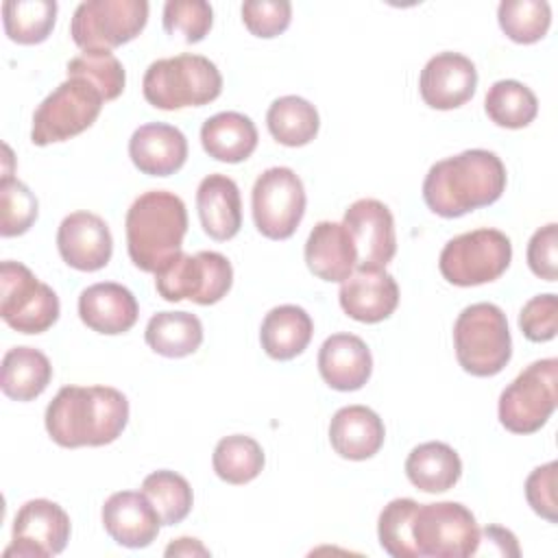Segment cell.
Here are the masks:
<instances>
[{
	"instance_id": "6da1fadb",
	"label": "cell",
	"mask_w": 558,
	"mask_h": 558,
	"mask_svg": "<svg viewBox=\"0 0 558 558\" xmlns=\"http://www.w3.org/2000/svg\"><path fill=\"white\" fill-rule=\"evenodd\" d=\"M44 421L59 447H102L124 432L129 401L111 386H63L48 403Z\"/></svg>"
},
{
	"instance_id": "7a4b0ae2",
	"label": "cell",
	"mask_w": 558,
	"mask_h": 558,
	"mask_svg": "<svg viewBox=\"0 0 558 558\" xmlns=\"http://www.w3.org/2000/svg\"><path fill=\"white\" fill-rule=\"evenodd\" d=\"M506 190V166L484 148L436 161L423 181L425 205L442 218H460L473 209L493 205Z\"/></svg>"
},
{
	"instance_id": "3957f363",
	"label": "cell",
	"mask_w": 558,
	"mask_h": 558,
	"mask_svg": "<svg viewBox=\"0 0 558 558\" xmlns=\"http://www.w3.org/2000/svg\"><path fill=\"white\" fill-rule=\"evenodd\" d=\"M124 231L131 262L155 275L181 253L187 231L185 203L168 190L144 192L131 203Z\"/></svg>"
},
{
	"instance_id": "277c9868",
	"label": "cell",
	"mask_w": 558,
	"mask_h": 558,
	"mask_svg": "<svg viewBox=\"0 0 558 558\" xmlns=\"http://www.w3.org/2000/svg\"><path fill=\"white\" fill-rule=\"evenodd\" d=\"M142 92L155 109L203 107L220 96L222 76L207 57L185 52L153 61L144 72Z\"/></svg>"
},
{
	"instance_id": "5b68a950",
	"label": "cell",
	"mask_w": 558,
	"mask_h": 558,
	"mask_svg": "<svg viewBox=\"0 0 558 558\" xmlns=\"http://www.w3.org/2000/svg\"><path fill=\"white\" fill-rule=\"evenodd\" d=\"M453 349L458 364L475 377H493L512 357L508 318L495 303H473L453 323Z\"/></svg>"
},
{
	"instance_id": "8992f818",
	"label": "cell",
	"mask_w": 558,
	"mask_h": 558,
	"mask_svg": "<svg viewBox=\"0 0 558 558\" xmlns=\"http://www.w3.org/2000/svg\"><path fill=\"white\" fill-rule=\"evenodd\" d=\"M105 105L102 94L85 78L68 76L35 109L31 142L48 146L87 131Z\"/></svg>"
},
{
	"instance_id": "52a82bcc",
	"label": "cell",
	"mask_w": 558,
	"mask_h": 558,
	"mask_svg": "<svg viewBox=\"0 0 558 558\" xmlns=\"http://www.w3.org/2000/svg\"><path fill=\"white\" fill-rule=\"evenodd\" d=\"M558 360L545 357L525 366L499 395V423L512 434L538 432L558 403Z\"/></svg>"
},
{
	"instance_id": "ba28073f",
	"label": "cell",
	"mask_w": 558,
	"mask_h": 558,
	"mask_svg": "<svg viewBox=\"0 0 558 558\" xmlns=\"http://www.w3.org/2000/svg\"><path fill=\"white\" fill-rule=\"evenodd\" d=\"M512 259L510 238L499 229H475L451 238L438 257L440 275L460 288L499 279Z\"/></svg>"
},
{
	"instance_id": "9c48e42d",
	"label": "cell",
	"mask_w": 558,
	"mask_h": 558,
	"mask_svg": "<svg viewBox=\"0 0 558 558\" xmlns=\"http://www.w3.org/2000/svg\"><path fill=\"white\" fill-rule=\"evenodd\" d=\"M412 543L416 556L469 558L480 545L473 512L458 501L418 504L412 514Z\"/></svg>"
},
{
	"instance_id": "30bf717a",
	"label": "cell",
	"mask_w": 558,
	"mask_h": 558,
	"mask_svg": "<svg viewBox=\"0 0 558 558\" xmlns=\"http://www.w3.org/2000/svg\"><path fill=\"white\" fill-rule=\"evenodd\" d=\"M231 262L216 251H198L196 255L181 251L155 272V288L170 303L190 299L198 305H214L231 290Z\"/></svg>"
},
{
	"instance_id": "8fae6325",
	"label": "cell",
	"mask_w": 558,
	"mask_h": 558,
	"mask_svg": "<svg viewBox=\"0 0 558 558\" xmlns=\"http://www.w3.org/2000/svg\"><path fill=\"white\" fill-rule=\"evenodd\" d=\"M148 22L146 0H85L76 7L70 35L83 52L113 50L135 39Z\"/></svg>"
},
{
	"instance_id": "7c38bea8",
	"label": "cell",
	"mask_w": 558,
	"mask_h": 558,
	"mask_svg": "<svg viewBox=\"0 0 558 558\" xmlns=\"http://www.w3.org/2000/svg\"><path fill=\"white\" fill-rule=\"evenodd\" d=\"M57 292L39 281L22 262L4 259L0 266V316L20 333H44L59 318Z\"/></svg>"
},
{
	"instance_id": "4fadbf2b",
	"label": "cell",
	"mask_w": 558,
	"mask_h": 558,
	"mask_svg": "<svg viewBox=\"0 0 558 558\" xmlns=\"http://www.w3.org/2000/svg\"><path fill=\"white\" fill-rule=\"evenodd\" d=\"M305 187L292 168L275 166L264 170L251 192L253 222L268 240H288L305 214Z\"/></svg>"
},
{
	"instance_id": "5bb4252c",
	"label": "cell",
	"mask_w": 558,
	"mask_h": 558,
	"mask_svg": "<svg viewBox=\"0 0 558 558\" xmlns=\"http://www.w3.org/2000/svg\"><path fill=\"white\" fill-rule=\"evenodd\" d=\"M70 517L50 499L26 501L15 519L11 532V545L4 549V558H50L65 549L70 541Z\"/></svg>"
},
{
	"instance_id": "9a60e30c",
	"label": "cell",
	"mask_w": 558,
	"mask_h": 558,
	"mask_svg": "<svg viewBox=\"0 0 558 558\" xmlns=\"http://www.w3.org/2000/svg\"><path fill=\"white\" fill-rule=\"evenodd\" d=\"M342 225L357 251L355 268H386L397 253L395 218L377 198H360L344 211Z\"/></svg>"
},
{
	"instance_id": "2e32d148",
	"label": "cell",
	"mask_w": 558,
	"mask_h": 558,
	"mask_svg": "<svg viewBox=\"0 0 558 558\" xmlns=\"http://www.w3.org/2000/svg\"><path fill=\"white\" fill-rule=\"evenodd\" d=\"M477 87L475 63L460 52H438L421 70L418 92L427 107L449 111L473 98Z\"/></svg>"
},
{
	"instance_id": "e0dca14e",
	"label": "cell",
	"mask_w": 558,
	"mask_h": 558,
	"mask_svg": "<svg viewBox=\"0 0 558 558\" xmlns=\"http://www.w3.org/2000/svg\"><path fill=\"white\" fill-rule=\"evenodd\" d=\"M57 248L70 268L94 272L109 264L113 238L100 216L92 211H74L65 216L57 229Z\"/></svg>"
},
{
	"instance_id": "ac0fdd59",
	"label": "cell",
	"mask_w": 558,
	"mask_h": 558,
	"mask_svg": "<svg viewBox=\"0 0 558 558\" xmlns=\"http://www.w3.org/2000/svg\"><path fill=\"white\" fill-rule=\"evenodd\" d=\"M340 307L357 323H381L399 305V286L386 268H355L342 281Z\"/></svg>"
},
{
	"instance_id": "d6986e66",
	"label": "cell",
	"mask_w": 558,
	"mask_h": 558,
	"mask_svg": "<svg viewBox=\"0 0 558 558\" xmlns=\"http://www.w3.org/2000/svg\"><path fill=\"white\" fill-rule=\"evenodd\" d=\"M100 517L105 532L118 545L131 549L148 547L157 538L161 527L153 504L142 490H118L109 495Z\"/></svg>"
},
{
	"instance_id": "ffe728a7",
	"label": "cell",
	"mask_w": 558,
	"mask_h": 558,
	"mask_svg": "<svg viewBox=\"0 0 558 558\" xmlns=\"http://www.w3.org/2000/svg\"><path fill=\"white\" fill-rule=\"evenodd\" d=\"M129 157L142 174L170 177L179 172L187 159V140L172 124L148 122L133 131Z\"/></svg>"
},
{
	"instance_id": "44dd1931",
	"label": "cell",
	"mask_w": 558,
	"mask_h": 558,
	"mask_svg": "<svg viewBox=\"0 0 558 558\" xmlns=\"http://www.w3.org/2000/svg\"><path fill=\"white\" fill-rule=\"evenodd\" d=\"M318 373L333 390H360L373 373L371 349L360 336L333 333L318 349Z\"/></svg>"
},
{
	"instance_id": "7402d4cb",
	"label": "cell",
	"mask_w": 558,
	"mask_h": 558,
	"mask_svg": "<svg viewBox=\"0 0 558 558\" xmlns=\"http://www.w3.org/2000/svg\"><path fill=\"white\" fill-rule=\"evenodd\" d=\"M78 316L92 331L118 336L137 323L140 307L129 288L116 281H100L81 292Z\"/></svg>"
},
{
	"instance_id": "603a6c76",
	"label": "cell",
	"mask_w": 558,
	"mask_h": 558,
	"mask_svg": "<svg viewBox=\"0 0 558 558\" xmlns=\"http://www.w3.org/2000/svg\"><path fill=\"white\" fill-rule=\"evenodd\" d=\"M305 264L323 281H344L357 266V251L342 222L320 220L307 235Z\"/></svg>"
},
{
	"instance_id": "cb8c5ba5",
	"label": "cell",
	"mask_w": 558,
	"mask_h": 558,
	"mask_svg": "<svg viewBox=\"0 0 558 558\" xmlns=\"http://www.w3.org/2000/svg\"><path fill=\"white\" fill-rule=\"evenodd\" d=\"M196 209L203 231L218 242L231 240L242 227L238 183L227 174H207L196 190Z\"/></svg>"
},
{
	"instance_id": "d4e9b609",
	"label": "cell",
	"mask_w": 558,
	"mask_h": 558,
	"mask_svg": "<svg viewBox=\"0 0 558 558\" xmlns=\"http://www.w3.org/2000/svg\"><path fill=\"white\" fill-rule=\"evenodd\" d=\"M386 438V427L379 414L366 405H344L329 423V442L344 460L373 458Z\"/></svg>"
},
{
	"instance_id": "484cf974",
	"label": "cell",
	"mask_w": 558,
	"mask_h": 558,
	"mask_svg": "<svg viewBox=\"0 0 558 558\" xmlns=\"http://www.w3.org/2000/svg\"><path fill=\"white\" fill-rule=\"evenodd\" d=\"M253 120L238 111H220L201 126V144L209 157L222 163H240L257 148Z\"/></svg>"
},
{
	"instance_id": "4316f807",
	"label": "cell",
	"mask_w": 558,
	"mask_h": 558,
	"mask_svg": "<svg viewBox=\"0 0 558 558\" xmlns=\"http://www.w3.org/2000/svg\"><path fill=\"white\" fill-rule=\"evenodd\" d=\"M314 333L312 316L299 305H277L272 307L259 327L262 349L279 362L301 355Z\"/></svg>"
},
{
	"instance_id": "83f0119b",
	"label": "cell",
	"mask_w": 558,
	"mask_h": 558,
	"mask_svg": "<svg viewBox=\"0 0 558 558\" xmlns=\"http://www.w3.org/2000/svg\"><path fill=\"white\" fill-rule=\"evenodd\" d=\"M405 475L423 493H445L458 484L462 460L447 442L429 440L410 451Z\"/></svg>"
},
{
	"instance_id": "f1b7e54d",
	"label": "cell",
	"mask_w": 558,
	"mask_h": 558,
	"mask_svg": "<svg viewBox=\"0 0 558 558\" xmlns=\"http://www.w3.org/2000/svg\"><path fill=\"white\" fill-rule=\"evenodd\" d=\"M52 379L50 360L35 347H13L0 366V388L13 401L37 399Z\"/></svg>"
},
{
	"instance_id": "f546056e",
	"label": "cell",
	"mask_w": 558,
	"mask_h": 558,
	"mask_svg": "<svg viewBox=\"0 0 558 558\" xmlns=\"http://www.w3.org/2000/svg\"><path fill=\"white\" fill-rule=\"evenodd\" d=\"M144 340L163 357H185L203 344V323L190 312H159L150 316Z\"/></svg>"
},
{
	"instance_id": "4dcf8cb0",
	"label": "cell",
	"mask_w": 558,
	"mask_h": 558,
	"mask_svg": "<svg viewBox=\"0 0 558 558\" xmlns=\"http://www.w3.org/2000/svg\"><path fill=\"white\" fill-rule=\"evenodd\" d=\"M270 135L290 148L305 146L318 135L320 118L316 107L301 96L277 98L266 113Z\"/></svg>"
},
{
	"instance_id": "1f68e13d",
	"label": "cell",
	"mask_w": 558,
	"mask_h": 558,
	"mask_svg": "<svg viewBox=\"0 0 558 558\" xmlns=\"http://www.w3.org/2000/svg\"><path fill=\"white\" fill-rule=\"evenodd\" d=\"M57 22L54 0H7L2 2V24L11 41L22 46L48 39Z\"/></svg>"
},
{
	"instance_id": "d6a6232c",
	"label": "cell",
	"mask_w": 558,
	"mask_h": 558,
	"mask_svg": "<svg viewBox=\"0 0 558 558\" xmlns=\"http://www.w3.org/2000/svg\"><path fill=\"white\" fill-rule=\"evenodd\" d=\"M264 462L266 458L262 445L244 434H231L220 438L211 456L214 473L222 482L235 486L253 482L262 473Z\"/></svg>"
},
{
	"instance_id": "836d02e7",
	"label": "cell",
	"mask_w": 558,
	"mask_h": 558,
	"mask_svg": "<svg viewBox=\"0 0 558 558\" xmlns=\"http://www.w3.org/2000/svg\"><path fill=\"white\" fill-rule=\"evenodd\" d=\"M484 109H486V116L497 126L523 129L536 118L538 100L527 85L514 78H504L493 83L490 89L486 92Z\"/></svg>"
},
{
	"instance_id": "e575fe53",
	"label": "cell",
	"mask_w": 558,
	"mask_h": 558,
	"mask_svg": "<svg viewBox=\"0 0 558 558\" xmlns=\"http://www.w3.org/2000/svg\"><path fill=\"white\" fill-rule=\"evenodd\" d=\"M142 493L153 504L161 525L181 523L190 514L194 504L192 486L187 484V480L168 469L146 475L142 482Z\"/></svg>"
},
{
	"instance_id": "d590c367",
	"label": "cell",
	"mask_w": 558,
	"mask_h": 558,
	"mask_svg": "<svg viewBox=\"0 0 558 558\" xmlns=\"http://www.w3.org/2000/svg\"><path fill=\"white\" fill-rule=\"evenodd\" d=\"M497 20L512 41L534 44L549 31L551 9L545 0H504L499 2Z\"/></svg>"
},
{
	"instance_id": "8d00e7d4",
	"label": "cell",
	"mask_w": 558,
	"mask_h": 558,
	"mask_svg": "<svg viewBox=\"0 0 558 558\" xmlns=\"http://www.w3.org/2000/svg\"><path fill=\"white\" fill-rule=\"evenodd\" d=\"M418 501L410 497H397L384 506L377 521L379 545L395 558H418L412 543V514Z\"/></svg>"
},
{
	"instance_id": "74e56055",
	"label": "cell",
	"mask_w": 558,
	"mask_h": 558,
	"mask_svg": "<svg viewBox=\"0 0 558 558\" xmlns=\"http://www.w3.org/2000/svg\"><path fill=\"white\" fill-rule=\"evenodd\" d=\"M68 76L89 81L107 100H116L126 85V74L120 59L109 50L96 52H81L78 57L70 59Z\"/></svg>"
},
{
	"instance_id": "f35d334b",
	"label": "cell",
	"mask_w": 558,
	"mask_h": 558,
	"mask_svg": "<svg viewBox=\"0 0 558 558\" xmlns=\"http://www.w3.org/2000/svg\"><path fill=\"white\" fill-rule=\"evenodd\" d=\"M39 203L35 194L17 179L2 177L0 181V235L13 238L26 233L37 220Z\"/></svg>"
},
{
	"instance_id": "ab89813d",
	"label": "cell",
	"mask_w": 558,
	"mask_h": 558,
	"mask_svg": "<svg viewBox=\"0 0 558 558\" xmlns=\"http://www.w3.org/2000/svg\"><path fill=\"white\" fill-rule=\"evenodd\" d=\"M161 22L168 35H181L185 44H198L214 24V11L205 0H168Z\"/></svg>"
},
{
	"instance_id": "60d3db41",
	"label": "cell",
	"mask_w": 558,
	"mask_h": 558,
	"mask_svg": "<svg viewBox=\"0 0 558 558\" xmlns=\"http://www.w3.org/2000/svg\"><path fill=\"white\" fill-rule=\"evenodd\" d=\"M292 20L288 0H248L242 4V22L251 35L270 39L281 35Z\"/></svg>"
},
{
	"instance_id": "b9f144b4",
	"label": "cell",
	"mask_w": 558,
	"mask_h": 558,
	"mask_svg": "<svg viewBox=\"0 0 558 558\" xmlns=\"http://www.w3.org/2000/svg\"><path fill=\"white\" fill-rule=\"evenodd\" d=\"M519 327L532 342H547L558 331V296L554 292L532 296L519 314Z\"/></svg>"
},
{
	"instance_id": "7bdbcfd3",
	"label": "cell",
	"mask_w": 558,
	"mask_h": 558,
	"mask_svg": "<svg viewBox=\"0 0 558 558\" xmlns=\"http://www.w3.org/2000/svg\"><path fill=\"white\" fill-rule=\"evenodd\" d=\"M556 484H558V462L551 460L543 466H536L527 480H525V499L530 508L547 519L549 523L558 521V497H556Z\"/></svg>"
},
{
	"instance_id": "ee69618b",
	"label": "cell",
	"mask_w": 558,
	"mask_h": 558,
	"mask_svg": "<svg viewBox=\"0 0 558 558\" xmlns=\"http://www.w3.org/2000/svg\"><path fill=\"white\" fill-rule=\"evenodd\" d=\"M527 266L530 270L545 279L556 281L558 277V227L556 222H549L534 231V235L527 242Z\"/></svg>"
},
{
	"instance_id": "f6af8a7d",
	"label": "cell",
	"mask_w": 558,
	"mask_h": 558,
	"mask_svg": "<svg viewBox=\"0 0 558 558\" xmlns=\"http://www.w3.org/2000/svg\"><path fill=\"white\" fill-rule=\"evenodd\" d=\"M480 543H490L493 547H497L499 556H519L517 536L506 527L488 525V527L480 530Z\"/></svg>"
},
{
	"instance_id": "bcb514c9",
	"label": "cell",
	"mask_w": 558,
	"mask_h": 558,
	"mask_svg": "<svg viewBox=\"0 0 558 558\" xmlns=\"http://www.w3.org/2000/svg\"><path fill=\"white\" fill-rule=\"evenodd\" d=\"M166 556H209V549L198 538L181 536L166 547Z\"/></svg>"
}]
</instances>
